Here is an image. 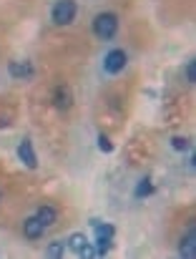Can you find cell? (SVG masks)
Instances as JSON below:
<instances>
[{
  "label": "cell",
  "instance_id": "obj_8",
  "mask_svg": "<svg viewBox=\"0 0 196 259\" xmlns=\"http://www.w3.org/2000/svg\"><path fill=\"white\" fill-rule=\"evenodd\" d=\"M35 217H38V222H40L45 229H51V227L58 222V209L51 206V204H40V209L35 211Z\"/></svg>",
  "mask_w": 196,
  "mask_h": 259
},
{
  "label": "cell",
  "instance_id": "obj_13",
  "mask_svg": "<svg viewBox=\"0 0 196 259\" xmlns=\"http://www.w3.org/2000/svg\"><path fill=\"white\" fill-rule=\"evenodd\" d=\"M171 149H174V151H191V144H189V139H184V136H174V139H171Z\"/></svg>",
  "mask_w": 196,
  "mask_h": 259
},
{
  "label": "cell",
  "instance_id": "obj_14",
  "mask_svg": "<svg viewBox=\"0 0 196 259\" xmlns=\"http://www.w3.org/2000/svg\"><path fill=\"white\" fill-rule=\"evenodd\" d=\"M98 149H101L103 154H111V151H113V144H111V139H108L106 134L98 136Z\"/></svg>",
  "mask_w": 196,
  "mask_h": 259
},
{
  "label": "cell",
  "instance_id": "obj_11",
  "mask_svg": "<svg viewBox=\"0 0 196 259\" xmlns=\"http://www.w3.org/2000/svg\"><path fill=\"white\" fill-rule=\"evenodd\" d=\"M149 194H154V184H151V176H143V179L138 181L133 196H136V199H143V196H149Z\"/></svg>",
  "mask_w": 196,
  "mask_h": 259
},
{
  "label": "cell",
  "instance_id": "obj_1",
  "mask_svg": "<svg viewBox=\"0 0 196 259\" xmlns=\"http://www.w3.org/2000/svg\"><path fill=\"white\" fill-rule=\"evenodd\" d=\"M93 33H96V38L101 40H111L116 33H118V15L116 13H98L96 18H93Z\"/></svg>",
  "mask_w": 196,
  "mask_h": 259
},
{
  "label": "cell",
  "instance_id": "obj_9",
  "mask_svg": "<svg viewBox=\"0 0 196 259\" xmlns=\"http://www.w3.org/2000/svg\"><path fill=\"white\" fill-rule=\"evenodd\" d=\"M8 73L13 76V78H18V81H23V78H30L33 76V66L28 63V61H13V63H8Z\"/></svg>",
  "mask_w": 196,
  "mask_h": 259
},
{
  "label": "cell",
  "instance_id": "obj_4",
  "mask_svg": "<svg viewBox=\"0 0 196 259\" xmlns=\"http://www.w3.org/2000/svg\"><path fill=\"white\" fill-rule=\"evenodd\" d=\"M179 257H184V259L196 257V229L194 227H189L186 234L181 237V242H179Z\"/></svg>",
  "mask_w": 196,
  "mask_h": 259
},
{
  "label": "cell",
  "instance_id": "obj_3",
  "mask_svg": "<svg viewBox=\"0 0 196 259\" xmlns=\"http://www.w3.org/2000/svg\"><path fill=\"white\" fill-rule=\"evenodd\" d=\"M126 63H128L126 51H123V48H113V51H108L106 58H103V71L111 73V76H118V73L126 68Z\"/></svg>",
  "mask_w": 196,
  "mask_h": 259
},
{
  "label": "cell",
  "instance_id": "obj_7",
  "mask_svg": "<svg viewBox=\"0 0 196 259\" xmlns=\"http://www.w3.org/2000/svg\"><path fill=\"white\" fill-rule=\"evenodd\" d=\"M45 232H48V229L38 222V217H35V214H33V217H28V219L23 222V234H25V239H40Z\"/></svg>",
  "mask_w": 196,
  "mask_h": 259
},
{
  "label": "cell",
  "instance_id": "obj_15",
  "mask_svg": "<svg viewBox=\"0 0 196 259\" xmlns=\"http://www.w3.org/2000/svg\"><path fill=\"white\" fill-rule=\"evenodd\" d=\"M194 81H196V63L189 61L186 63V83H194Z\"/></svg>",
  "mask_w": 196,
  "mask_h": 259
},
{
  "label": "cell",
  "instance_id": "obj_10",
  "mask_svg": "<svg viewBox=\"0 0 196 259\" xmlns=\"http://www.w3.org/2000/svg\"><path fill=\"white\" fill-rule=\"evenodd\" d=\"M86 244H88V237H86L83 232H73V234L68 237V242H66V247H71L76 254H81V252L86 249Z\"/></svg>",
  "mask_w": 196,
  "mask_h": 259
},
{
  "label": "cell",
  "instance_id": "obj_2",
  "mask_svg": "<svg viewBox=\"0 0 196 259\" xmlns=\"http://www.w3.org/2000/svg\"><path fill=\"white\" fill-rule=\"evenodd\" d=\"M76 13H78V5L76 0H58L51 10V20L56 25H71L76 20Z\"/></svg>",
  "mask_w": 196,
  "mask_h": 259
},
{
  "label": "cell",
  "instance_id": "obj_12",
  "mask_svg": "<svg viewBox=\"0 0 196 259\" xmlns=\"http://www.w3.org/2000/svg\"><path fill=\"white\" fill-rule=\"evenodd\" d=\"M45 254L51 259H61L66 254V242H61V239H56V242H51L48 244V249H45Z\"/></svg>",
  "mask_w": 196,
  "mask_h": 259
},
{
  "label": "cell",
  "instance_id": "obj_5",
  "mask_svg": "<svg viewBox=\"0 0 196 259\" xmlns=\"http://www.w3.org/2000/svg\"><path fill=\"white\" fill-rule=\"evenodd\" d=\"M53 106L58 108V111H68L71 106H73V93H71V88L68 86H56L53 91Z\"/></svg>",
  "mask_w": 196,
  "mask_h": 259
},
{
  "label": "cell",
  "instance_id": "obj_6",
  "mask_svg": "<svg viewBox=\"0 0 196 259\" xmlns=\"http://www.w3.org/2000/svg\"><path fill=\"white\" fill-rule=\"evenodd\" d=\"M18 159H20L28 169H35V166H38V159H35V151H33L30 139H23V141H20V146H18Z\"/></svg>",
  "mask_w": 196,
  "mask_h": 259
}]
</instances>
